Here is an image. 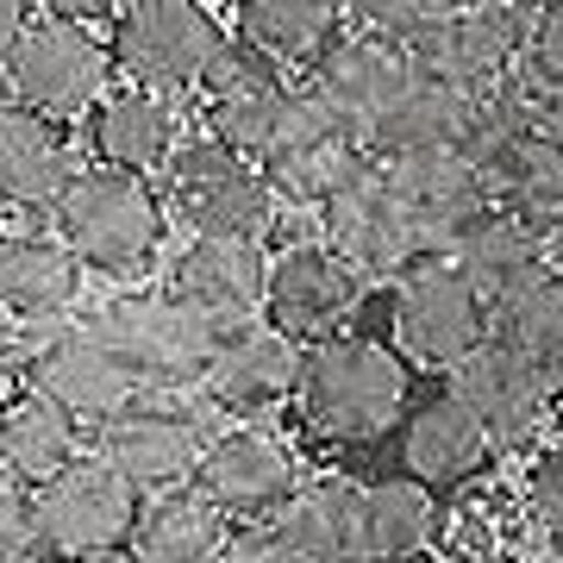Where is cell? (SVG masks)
I'll return each mask as SVG.
<instances>
[{
  "mask_svg": "<svg viewBox=\"0 0 563 563\" xmlns=\"http://www.w3.org/2000/svg\"><path fill=\"white\" fill-rule=\"evenodd\" d=\"M369 276L351 257H339L332 244H282L269 257V325L288 332L295 344H320L332 332H351Z\"/></svg>",
  "mask_w": 563,
  "mask_h": 563,
  "instance_id": "cell-12",
  "label": "cell"
},
{
  "mask_svg": "<svg viewBox=\"0 0 563 563\" xmlns=\"http://www.w3.org/2000/svg\"><path fill=\"white\" fill-rule=\"evenodd\" d=\"M539 563H563V551H551V558H539Z\"/></svg>",
  "mask_w": 563,
  "mask_h": 563,
  "instance_id": "cell-50",
  "label": "cell"
},
{
  "mask_svg": "<svg viewBox=\"0 0 563 563\" xmlns=\"http://www.w3.org/2000/svg\"><path fill=\"white\" fill-rule=\"evenodd\" d=\"M470 139H476V95H463V88L420 69L401 101L376 120V132L363 139V151L376 163H407V157H432V151H470Z\"/></svg>",
  "mask_w": 563,
  "mask_h": 563,
  "instance_id": "cell-24",
  "label": "cell"
},
{
  "mask_svg": "<svg viewBox=\"0 0 563 563\" xmlns=\"http://www.w3.org/2000/svg\"><path fill=\"white\" fill-rule=\"evenodd\" d=\"M207 444L213 439L201 432V420H195L188 407L163 401V395H139L132 407H120V413L101 426V457L139 488L144 501L176 495V488L195 483Z\"/></svg>",
  "mask_w": 563,
  "mask_h": 563,
  "instance_id": "cell-11",
  "label": "cell"
},
{
  "mask_svg": "<svg viewBox=\"0 0 563 563\" xmlns=\"http://www.w3.org/2000/svg\"><path fill=\"white\" fill-rule=\"evenodd\" d=\"M0 69H7L13 107L63 125V120H88L107 101V81H113L120 63H113V44H101L81 20L44 13V20L25 25V38L13 44V57Z\"/></svg>",
  "mask_w": 563,
  "mask_h": 563,
  "instance_id": "cell-3",
  "label": "cell"
},
{
  "mask_svg": "<svg viewBox=\"0 0 563 563\" xmlns=\"http://www.w3.org/2000/svg\"><path fill=\"white\" fill-rule=\"evenodd\" d=\"M357 495H363V483L325 470V476L301 483V495L282 507L269 526L288 544H301L313 563H357Z\"/></svg>",
  "mask_w": 563,
  "mask_h": 563,
  "instance_id": "cell-34",
  "label": "cell"
},
{
  "mask_svg": "<svg viewBox=\"0 0 563 563\" xmlns=\"http://www.w3.org/2000/svg\"><path fill=\"white\" fill-rule=\"evenodd\" d=\"M558 113H563V88H558Z\"/></svg>",
  "mask_w": 563,
  "mask_h": 563,
  "instance_id": "cell-51",
  "label": "cell"
},
{
  "mask_svg": "<svg viewBox=\"0 0 563 563\" xmlns=\"http://www.w3.org/2000/svg\"><path fill=\"white\" fill-rule=\"evenodd\" d=\"M301 426L325 444H376L407 413V357L369 332H332L301 351Z\"/></svg>",
  "mask_w": 563,
  "mask_h": 563,
  "instance_id": "cell-1",
  "label": "cell"
},
{
  "mask_svg": "<svg viewBox=\"0 0 563 563\" xmlns=\"http://www.w3.org/2000/svg\"><path fill=\"white\" fill-rule=\"evenodd\" d=\"M113 63L144 88L181 95L201 88L213 76V63L232 51L207 0H125V13L113 20Z\"/></svg>",
  "mask_w": 563,
  "mask_h": 563,
  "instance_id": "cell-4",
  "label": "cell"
},
{
  "mask_svg": "<svg viewBox=\"0 0 563 563\" xmlns=\"http://www.w3.org/2000/svg\"><path fill=\"white\" fill-rule=\"evenodd\" d=\"M488 181H495V207L514 213L532 232H558L563 225V144L532 132V139L501 144L495 157H483Z\"/></svg>",
  "mask_w": 563,
  "mask_h": 563,
  "instance_id": "cell-32",
  "label": "cell"
},
{
  "mask_svg": "<svg viewBox=\"0 0 563 563\" xmlns=\"http://www.w3.org/2000/svg\"><path fill=\"white\" fill-rule=\"evenodd\" d=\"M288 101H295V81L282 76V63H269L263 51H251L239 38L213 63V76L201 81V125L213 144L263 163L276 125L288 120Z\"/></svg>",
  "mask_w": 563,
  "mask_h": 563,
  "instance_id": "cell-17",
  "label": "cell"
},
{
  "mask_svg": "<svg viewBox=\"0 0 563 563\" xmlns=\"http://www.w3.org/2000/svg\"><path fill=\"white\" fill-rule=\"evenodd\" d=\"M0 239H7V232H0Z\"/></svg>",
  "mask_w": 563,
  "mask_h": 563,
  "instance_id": "cell-52",
  "label": "cell"
},
{
  "mask_svg": "<svg viewBox=\"0 0 563 563\" xmlns=\"http://www.w3.org/2000/svg\"><path fill=\"white\" fill-rule=\"evenodd\" d=\"M76 563H139L132 551H101V558H76Z\"/></svg>",
  "mask_w": 563,
  "mask_h": 563,
  "instance_id": "cell-45",
  "label": "cell"
},
{
  "mask_svg": "<svg viewBox=\"0 0 563 563\" xmlns=\"http://www.w3.org/2000/svg\"><path fill=\"white\" fill-rule=\"evenodd\" d=\"M388 332L407 363L426 369H457L488 344V301L470 288L451 257H426L407 276H395V301H388Z\"/></svg>",
  "mask_w": 563,
  "mask_h": 563,
  "instance_id": "cell-5",
  "label": "cell"
},
{
  "mask_svg": "<svg viewBox=\"0 0 563 563\" xmlns=\"http://www.w3.org/2000/svg\"><path fill=\"white\" fill-rule=\"evenodd\" d=\"M551 426H558V439H563V376H558V401H551Z\"/></svg>",
  "mask_w": 563,
  "mask_h": 563,
  "instance_id": "cell-46",
  "label": "cell"
},
{
  "mask_svg": "<svg viewBox=\"0 0 563 563\" xmlns=\"http://www.w3.org/2000/svg\"><path fill=\"white\" fill-rule=\"evenodd\" d=\"M76 176L81 169L57 120L25 107L0 113V213H51Z\"/></svg>",
  "mask_w": 563,
  "mask_h": 563,
  "instance_id": "cell-25",
  "label": "cell"
},
{
  "mask_svg": "<svg viewBox=\"0 0 563 563\" xmlns=\"http://www.w3.org/2000/svg\"><path fill=\"white\" fill-rule=\"evenodd\" d=\"M88 151H95V163H107V169H132V176L169 169L176 151H181V107H176V95L144 88V81L107 88V101L88 113Z\"/></svg>",
  "mask_w": 563,
  "mask_h": 563,
  "instance_id": "cell-22",
  "label": "cell"
},
{
  "mask_svg": "<svg viewBox=\"0 0 563 563\" xmlns=\"http://www.w3.org/2000/svg\"><path fill=\"white\" fill-rule=\"evenodd\" d=\"M551 269H563V225L551 232Z\"/></svg>",
  "mask_w": 563,
  "mask_h": 563,
  "instance_id": "cell-47",
  "label": "cell"
},
{
  "mask_svg": "<svg viewBox=\"0 0 563 563\" xmlns=\"http://www.w3.org/2000/svg\"><path fill=\"white\" fill-rule=\"evenodd\" d=\"M413 76H420V63H413V51H407L401 38L357 25V32H344V38L307 69V95L320 107H332L357 139H369L376 120L401 101Z\"/></svg>",
  "mask_w": 563,
  "mask_h": 563,
  "instance_id": "cell-15",
  "label": "cell"
},
{
  "mask_svg": "<svg viewBox=\"0 0 563 563\" xmlns=\"http://www.w3.org/2000/svg\"><path fill=\"white\" fill-rule=\"evenodd\" d=\"M81 295V257L57 232H7L0 239V307L13 320H57Z\"/></svg>",
  "mask_w": 563,
  "mask_h": 563,
  "instance_id": "cell-26",
  "label": "cell"
},
{
  "mask_svg": "<svg viewBox=\"0 0 563 563\" xmlns=\"http://www.w3.org/2000/svg\"><path fill=\"white\" fill-rule=\"evenodd\" d=\"M363 7H369V0H339V13H344L351 25H363Z\"/></svg>",
  "mask_w": 563,
  "mask_h": 563,
  "instance_id": "cell-44",
  "label": "cell"
},
{
  "mask_svg": "<svg viewBox=\"0 0 563 563\" xmlns=\"http://www.w3.org/2000/svg\"><path fill=\"white\" fill-rule=\"evenodd\" d=\"M495 457V439H488V426L463 407L457 388H439V395H426L420 407H407L401 420V470L407 476H420L426 488H463L483 476V463Z\"/></svg>",
  "mask_w": 563,
  "mask_h": 563,
  "instance_id": "cell-23",
  "label": "cell"
},
{
  "mask_svg": "<svg viewBox=\"0 0 563 563\" xmlns=\"http://www.w3.org/2000/svg\"><path fill=\"white\" fill-rule=\"evenodd\" d=\"M207 7H213V0H207Z\"/></svg>",
  "mask_w": 563,
  "mask_h": 563,
  "instance_id": "cell-53",
  "label": "cell"
},
{
  "mask_svg": "<svg viewBox=\"0 0 563 563\" xmlns=\"http://www.w3.org/2000/svg\"><path fill=\"white\" fill-rule=\"evenodd\" d=\"M169 295H176L207 332H244L257 325V313L269 307V257L263 244L244 239H188L181 257L169 263Z\"/></svg>",
  "mask_w": 563,
  "mask_h": 563,
  "instance_id": "cell-16",
  "label": "cell"
},
{
  "mask_svg": "<svg viewBox=\"0 0 563 563\" xmlns=\"http://www.w3.org/2000/svg\"><path fill=\"white\" fill-rule=\"evenodd\" d=\"M144 495L125 483L107 457H76L63 476L38 488V526L44 558H101V551H132Z\"/></svg>",
  "mask_w": 563,
  "mask_h": 563,
  "instance_id": "cell-7",
  "label": "cell"
},
{
  "mask_svg": "<svg viewBox=\"0 0 563 563\" xmlns=\"http://www.w3.org/2000/svg\"><path fill=\"white\" fill-rule=\"evenodd\" d=\"M7 369H13V313L0 307V376H7Z\"/></svg>",
  "mask_w": 563,
  "mask_h": 563,
  "instance_id": "cell-43",
  "label": "cell"
},
{
  "mask_svg": "<svg viewBox=\"0 0 563 563\" xmlns=\"http://www.w3.org/2000/svg\"><path fill=\"white\" fill-rule=\"evenodd\" d=\"M7 107H13V88H7V69H0V113H7Z\"/></svg>",
  "mask_w": 563,
  "mask_h": 563,
  "instance_id": "cell-48",
  "label": "cell"
},
{
  "mask_svg": "<svg viewBox=\"0 0 563 563\" xmlns=\"http://www.w3.org/2000/svg\"><path fill=\"white\" fill-rule=\"evenodd\" d=\"M169 201L195 239H244L263 244L276 225V188L263 176V163L239 157L213 139L181 144L169 163Z\"/></svg>",
  "mask_w": 563,
  "mask_h": 563,
  "instance_id": "cell-6",
  "label": "cell"
},
{
  "mask_svg": "<svg viewBox=\"0 0 563 563\" xmlns=\"http://www.w3.org/2000/svg\"><path fill=\"white\" fill-rule=\"evenodd\" d=\"M25 25H32V0H0V63L13 57V44L25 38Z\"/></svg>",
  "mask_w": 563,
  "mask_h": 563,
  "instance_id": "cell-41",
  "label": "cell"
},
{
  "mask_svg": "<svg viewBox=\"0 0 563 563\" xmlns=\"http://www.w3.org/2000/svg\"><path fill=\"white\" fill-rule=\"evenodd\" d=\"M95 325L132 363V376L144 383V395H163V388H181V383H207V363L220 351V332H207L169 288L163 295H113L95 313Z\"/></svg>",
  "mask_w": 563,
  "mask_h": 563,
  "instance_id": "cell-8",
  "label": "cell"
},
{
  "mask_svg": "<svg viewBox=\"0 0 563 563\" xmlns=\"http://www.w3.org/2000/svg\"><path fill=\"white\" fill-rule=\"evenodd\" d=\"M514 7H526V13H544V7H558V0H514Z\"/></svg>",
  "mask_w": 563,
  "mask_h": 563,
  "instance_id": "cell-49",
  "label": "cell"
},
{
  "mask_svg": "<svg viewBox=\"0 0 563 563\" xmlns=\"http://www.w3.org/2000/svg\"><path fill=\"white\" fill-rule=\"evenodd\" d=\"M520 501H526L532 532H539V539H551V551H563V439L558 444H539V451L526 457Z\"/></svg>",
  "mask_w": 563,
  "mask_h": 563,
  "instance_id": "cell-36",
  "label": "cell"
},
{
  "mask_svg": "<svg viewBox=\"0 0 563 563\" xmlns=\"http://www.w3.org/2000/svg\"><path fill=\"white\" fill-rule=\"evenodd\" d=\"M488 339L514 344L544 376H563V269L544 263L532 282H520L501 307H488Z\"/></svg>",
  "mask_w": 563,
  "mask_h": 563,
  "instance_id": "cell-35",
  "label": "cell"
},
{
  "mask_svg": "<svg viewBox=\"0 0 563 563\" xmlns=\"http://www.w3.org/2000/svg\"><path fill=\"white\" fill-rule=\"evenodd\" d=\"M451 263L470 276V288H476L488 307H501L507 295L520 288V282H532L544 263H551V239L495 207V213H483V220H476V225L457 239Z\"/></svg>",
  "mask_w": 563,
  "mask_h": 563,
  "instance_id": "cell-31",
  "label": "cell"
},
{
  "mask_svg": "<svg viewBox=\"0 0 563 563\" xmlns=\"http://www.w3.org/2000/svg\"><path fill=\"white\" fill-rule=\"evenodd\" d=\"M363 163H369V151H363L357 132H351L332 107L313 101L307 88H295L288 120L276 125V139H269V151H263V176H269V188H276V201L325 207Z\"/></svg>",
  "mask_w": 563,
  "mask_h": 563,
  "instance_id": "cell-10",
  "label": "cell"
},
{
  "mask_svg": "<svg viewBox=\"0 0 563 563\" xmlns=\"http://www.w3.org/2000/svg\"><path fill=\"white\" fill-rule=\"evenodd\" d=\"M51 225L81 257V269L113 282H139L163 244V201L151 195L144 176L95 163L63 188V201L51 207Z\"/></svg>",
  "mask_w": 563,
  "mask_h": 563,
  "instance_id": "cell-2",
  "label": "cell"
},
{
  "mask_svg": "<svg viewBox=\"0 0 563 563\" xmlns=\"http://www.w3.org/2000/svg\"><path fill=\"white\" fill-rule=\"evenodd\" d=\"M81 420L57 407L38 388H20L13 401H0V470L20 476L25 488H44L81 457Z\"/></svg>",
  "mask_w": 563,
  "mask_h": 563,
  "instance_id": "cell-28",
  "label": "cell"
},
{
  "mask_svg": "<svg viewBox=\"0 0 563 563\" xmlns=\"http://www.w3.org/2000/svg\"><path fill=\"white\" fill-rule=\"evenodd\" d=\"M301 351L307 344H295L276 325H244V332L220 339V351L207 363V401L244 426H263L276 407L301 395Z\"/></svg>",
  "mask_w": 563,
  "mask_h": 563,
  "instance_id": "cell-20",
  "label": "cell"
},
{
  "mask_svg": "<svg viewBox=\"0 0 563 563\" xmlns=\"http://www.w3.org/2000/svg\"><path fill=\"white\" fill-rule=\"evenodd\" d=\"M232 544V514L213 507L201 488H176L144 501L139 532H132V558L139 563H220Z\"/></svg>",
  "mask_w": 563,
  "mask_h": 563,
  "instance_id": "cell-30",
  "label": "cell"
},
{
  "mask_svg": "<svg viewBox=\"0 0 563 563\" xmlns=\"http://www.w3.org/2000/svg\"><path fill=\"white\" fill-rule=\"evenodd\" d=\"M388 169H395L407 207L420 220L426 257H451L463 232L483 220V213H495V181H488L476 151H432V157L388 163Z\"/></svg>",
  "mask_w": 563,
  "mask_h": 563,
  "instance_id": "cell-21",
  "label": "cell"
},
{
  "mask_svg": "<svg viewBox=\"0 0 563 563\" xmlns=\"http://www.w3.org/2000/svg\"><path fill=\"white\" fill-rule=\"evenodd\" d=\"M451 388L488 426L495 451H539L544 426H551V401H558V376H544L532 357L488 339L476 357H463L451 369Z\"/></svg>",
  "mask_w": 563,
  "mask_h": 563,
  "instance_id": "cell-14",
  "label": "cell"
},
{
  "mask_svg": "<svg viewBox=\"0 0 563 563\" xmlns=\"http://www.w3.org/2000/svg\"><path fill=\"white\" fill-rule=\"evenodd\" d=\"M320 213H325V244L357 263L363 276H407L413 263H426L420 220H413L388 163L369 157Z\"/></svg>",
  "mask_w": 563,
  "mask_h": 563,
  "instance_id": "cell-9",
  "label": "cell"
},
{
  "mask_svg": "<svg viewBox=\"0 0 563 563\" xmlns=\"http://www.w3.org/2000/svg\"><path fill=\"white\" fill-rule=\"evenodd\" d=\"M526 63L532 76H544L551 88H563V0L532 13V38H526Z\"/></svg>",
  "mask_w": 563,
  "mask_h": 563,
  "instance_id": "cell-40",
  "label": "cell"
},
{
  "mask_svg": "<svg viewBox=\"0 0 563 563\" xmlns=\"http://www.w3.org/2000/svg\"><path fill=\"white\" fill-rule=\"evenodd\" d=\"M32 388L51 395L57 407H69L76 420H101V426L144 395V383L132 376V363L113 351V339H107L95 320L57 325V332L32 351Z\"/></svg>",
  "mask_w": 563,
  "mask_h": 563,
  "instance_id": "cell-18",
  "label": "cell"
},
{
  "mask_svg": "<svg viewBox=\"0 0 563 563\" xmlns=\"http://www.w3.org/2000/svg\"><path fill=\"white\" fill-rule=\"evenodd\" d=\"M439 539V501L420 476H376L357 495V563H401Z\"/></svg>",
  "mask_w": 563,
  "mask_h": 563,
  "instance_id": "cell-29",
  "label": "cell"
},
{
  "mask_svg": "<svg viewBox=\"0 0 563 563\" xmlns=\"http://www.w3.org/2000/svg\"><path fill=\"white\" fill-rule=\"evenodd\" d=\"M51 13H63V20H81V25H95V20H120V13H125V0H51Z\"/></svg>",
  "mask_w": 563,
  "mask_h": 563,
  "instance_id": "cell-42",
  "label": "cell"
},
{
  "mask_svg": "<svg viewBox=\"0 0 563 563\" xmlns=\"http://www.w3.org/2000/svg\"><path fill=\"white\" fill-rule=\"evenodd\" d=\"M532 532L520 488L501 483H463L451 488V501L439 507V551L444 563H507L520 551V539Z\"/></svg>",
  "mask_w": 563,
  "mask_h": 563,
  "instance_id": "cell-27",
  "label": "cell"
},
{
  "mask_svg": "<svg viewBox=\"0 0 563 563\" xmlns=\"http://www.w3.org/2000/svg\"><path fill=\"white\" fill-rule=\"evenodd\" d=\"M470 0H369L363 7V25L369 32H388V38L413 44L420 32H432V25H444L451 13H463Z\"/></svg>",
  "mask_w": 563,
  "mask_h": 563,
  "instance_id": "cell-38",
  "label": "cell"
},
{
  "mask_svg": "<svg viewBox=\"0 0 563 563\" xmlns=\"http://www.w3.org/2000/svg\"><path fill=\"white\" fill-rule=\"evenodd\" d=\"M526 38H532V13L514 0H470L463 13H451L444 25L420 32L407 44L426 76L451 81L463 95H488L507 69L526 63Z\"/></svg>",
  "mask_w": 563,
  "mask_h": 563,
  "instance_id": "cell-13",
  "label": "cell"
},
{
  "mask_svg": "<svg viewBox=\"0 0 563 563\" xmlns=\"http://www.w3.org/2000/svg\"><path fill=\"white\" fill-rule=\"evenodd\" d=\"M44 526H38V488L0 470V563H38Z\"/></svg>",
  "mask_w": 563,
  "mask_h": 563,
  "instance_id": "cell-37",
  "label": "cell"
},
{
  "mask_svg": "<svg viewBox=\"0 0 563 563\" xmlns=\"http://www.w3.org/2000/svg\"><path fill=\"white\" fill-rule=\"evenodd\" d=\"M339 0H239V38L282 69H313L344 38Z\"/></svg>",
  "mask_w": 563,
  "mask_h": 563,
  "instance_id": "cell-33",
  "label": "cell"
},
{
  "mask_svg": "<svg viewBox=\"0 0 563 563\" xmlns=\"http://www.w3.org/2000/svg\"><path fill=\"white\" fill-rule=\"evenodd\" d=\"M220 563H313V558H307L301 544L282 539L269 520H257V526H239V532H232V544H225Z\"/></svg>",
  "mask_w": 563,
  "mask_h": 563,
  "instance_id": "cell-39",
  "label": "cell"
},
{
  "mask_svg": "<svg viewBox=\"0 0 563 563\" xmlns=\"http://www.w3.org/2000/svg\"><path fill=\"white\" fill-rule=\"evenodd\" d=\"M195 488L213 507H225L232 520L257 526V520H276L282 507L301 495V463L269 426H232V432H213Z\"/></svg>",
  "mask_w": 563,
  "mask_h": 563,
  "instance_id": "cell-19",
  "label": "cell"
}]
</instances>
